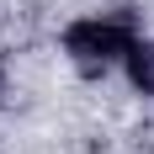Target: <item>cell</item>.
<instances>
[{"instance_id":"1","label":"cell","mask_w":154,"mask_h":154,"mask_svg":"<svg viewBox=\"0 0 154 154\" xmlns=\"http://www.w3.org/2000/svg\"><path fill=\"white\" fill-rule=\"evenodd\" d=\"M138 43V32L128 16H80L64 27V53L85 69H106V64H122L128 48Z\"/></svg>"},{"instance_id":"2","label":"cell","mask_w":154,"mask_h":154,"mask_svg":"<svg viewBox=\"0 0 154 154\" xmlns=\"http://www.w3.org/2000/svg\"><path fill=\"white\" fill-rule=\"evenodd\" d=\"M122 64H128V75H133V85H138L143 96H154V43H143V37H138V43L128 48Z\"/></svg>"}]
</instances>
